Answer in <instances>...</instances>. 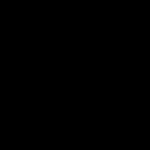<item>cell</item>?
Instances as JSON below:
<instances>
[{
    "label": "cell",
    "instance_id": "6da1fadb",
    "mask_svg": "<svg viewBox=\"0 0 150 150\" xmlns=\"http://www.w3.org/2000/svg\"><path fill=\"white\" fill-rule=\"evenodd\" d=\"M2 33L5 35H35L38 19L30 14L26 0L2 2Z\"/></svg>",
    "mask_w": 150,
    "mask_h": 150
},
{
    "label": "cell",
    "instance_id": "7a4b0ae2",
    "mask_svg": "<svg viewBox=\"0 0 150 150\" xmlns=\"http://www.w3.org/2000/svg\"><path fill=\"white\" fill-rule=\"evenodd\" d=\"M26 5L35 19H54L56 16V0H26Z\"/></svg>",
    "mask_w": 150,
    "mask_h": 150
},
{
    "label": "cell",
    "instance_id": "3957f363",
    "mask_svg": "<svg viewBox=\"0 0 150 150\" xmlns=\"http://www.w3.org/2000/svg\"><path fill=\"white\" fill-rule=\"evenodd\" d=\"M38 110H42V112H52L54 108H56V94H49V91H45V94H38Z\"/></svg>",
    "mask_w": 150,
    "mask_h": 150
},
{
    "label": "cell",
    "instance_id": "277c9868",
    "mask_svg": "<svg viewBox=\"0 0 150 150\" xmlns=\"http://www.w3.org/2000/svg\"><path fill=\"white\" fill-rule=\"evenodd\" d=\"M75 108L80 112H89L94 108V94H75Z\"/></svg>",
    "mask_w": 150,
    "mask_h": 150
}]
</instances>
